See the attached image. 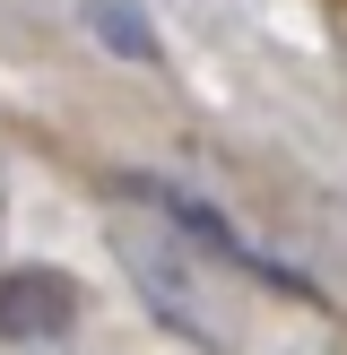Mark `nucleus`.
Returning a JSON list of instances; mask_svg holds the SVG:
<instances>
[{"mask_svg": "<svg viewBox=\"0 0 347 355\" xmlns=\"http://www.w3.org/2000/svg\"><path fill=\"white\" fill-rule=\"evenodd\" d=\"M130 191L148 200V217H121L113 252H121V269L139 277V304L165 329H183L191 347H226L235 338V321H226V269H235V260H226L200 225L174 217L156 182H130Z\"/></svg>", "mask_w": 347, "mask_h": 355, "instance_id": "nucleus-1", "label": "nucleus"}, {"mask_svg": "<svg viewBox=\"0 0 347 355\" xmlns=\"http://www.w3.org/2000/svg\"><path fill=\"white\" fill-rule=\"evenodd\" d=\"M69 312H78L69 277H52V269L0 277V329H9V338H52V329H69Z\"/></svg>", "mask_w": 347, "mask_h": 355, "instance_id": "nucleus-2", "label": "nucleus"}]
</instances>
